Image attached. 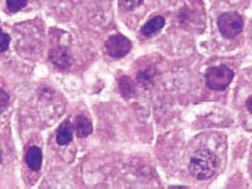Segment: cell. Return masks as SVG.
Instances as JSON below:
<instances>
[{
  "label": "cell",
  "mask_w": 252,
  "mask_h": 189,
  "mask_svg": "<svg viewBox=\"0 0 252 189\" xmlns=\"http://www.w3.org/2000/svg\"><path fill=\"white\" fill-rule=\"evenodd\" d=\"M192 176L198 180H207L217 169V156L209 150H199L192 155L189 164Z\"/></svg>",
  "instance_id": "cell-1"
},
{
  "label": "cell",
  "mask_w": 252,
  "mask_h": 189,
  "mask_svg": "<svg viewBox=\"0 0 252 189\" xmlns=\"http://www.w3.org/2000/svg\"><path fill=\"white\" fill-rule=\"evenodd\" d=\"M234 80V72L226 65L213 66L206 72V85L211 90L223 91L231 85Z\"/></svg>",
  "instance_id": "cell-2"
},
{
  "label": "cell",
  "mask_w": 252,
  "mask_h": 189,
  "mask_svg": "<svg viewBox=\"0 0 252 189\" xmlns=\"http://www.w3.org/2000/svg\"><path fill=\"white\" fill-rule=\"evenodd\" d=\"M218 27H219V30L223 37L234 39L243 30V17L238 12L222 13L218 19Z\"/></svg>",
  "instance_id": "cell-3"
},
{
  "label": "cell",
  "mask_w": 252,
  "mask_h": 189,
  "mask_svg": "<svg viewBox=\"0 0 252 189\" xmlns=\"http://www.w3.org/2000/svg\"><path fill=\"white\" fill-rule=\"evenodd\" d=\"M105 49L108 54L113 58H121L125 57L131 49L130 40L122 36V34H113L110 36L106 43H105Z\"/></svg>",
  "instance_id": "cell-4"
},
{
  "label": "cell",
  "mask_w": 252,
  "mask_h": 189,
  "mask_svg": "<svg viewBox=\"0 0 252 189\" xmlns=\"http://www.w3.org/2000/svg\"><path fill=\"white\" fill-rule=\"evenodd\" d=\"M49 58L59 69H66L70 65V54L66 48L57 47L49 52Z\"/></svg>",
  "instance_id": "cell-5"
},
{
  "label": "cell",
  "mask_w": 252,
  "mask_h": 189,
  "mask_svg": "<svg viewBox=\"0 0 252 189\" xmlns=\"http://www.w3.org/2000/svg\"><path fill=\"white\" fill-rule=\"evenodd\" d=\"M26 163L32 171H40L43 164V151L37 146H31L26 152Z\"/></svg>",
  "instance_id": "cell-6"
},
{
  "label": "cell",
  "mask_w": 252,
  "mask_h": 189,
  "mask_svg": "<svg viewBox=\"0 0 252 189\" xmlns=\"http://www.w3.org/2000/svg\"><path fill=\"white\" fill-rule=\"evenodd\" d=\"M72 139H73V126L69 119H66L57 129L56 142L59 146H66L72 142Z\"/></svg>",
  "instance_id": "cell-7"
},
{
  "label": "cell",
  "mask_w": 252,
  "mask_h": 189,
  "mask_svg": "<svg viewBox=\"0 0 252 189\" xmlns=\"http://www.w3.org/2000/svg\"><path fill=\"white\" fill-rule=\"evenodd\" d=\"M163 27H165V17H162L158 15V16L152 17V19L142 27L141 32H142V34H144L145 37H153V36L158 33Z\"/></svg>",
  "instance_id": "cell-8"
},
{
  "label": "cell",
  "mask_w": 252,
  "mask_h": 189,
  "mask_svg": "<svg viewBox=\"0 0 252 189\" xmlns=\"http://www.w3.org/2000/svg\"><path fill=\"white\" fill-rule=\"evenodd\" d=\"M74 130L78 137H87L93 131V125L85 115H78L74 122Z\"/></svg>",
  "instance_id": "cell-9"
},
{
  "label": "cell",
  "mask_w": 252,
  "mask_h": 189,
  "mask_svg": "<svg viewBox=\"0 0 252 189\" xmlns=\"http://www.w3.org/2000/svg\"><path fill=\"white\" fill-rule=\"evenodd\" d=\"M118 89L122 97L126 99L133 98L135 95V83L130 77H121L118 82Z\"/></svg>",
  "instance_id": "cell-10"
},
{
  "label": "cell",
  "mask_w": 252,
  "mask_h": 189,
  "mask_svg": "<svg viewBox=\"0 0 252 189\" xmlns=\"http://www.w3.org/2000/svg\"><path fill=\"white\" fill-rule=\"evenodd\" d=\"M156 69L153 68V66H150V68L145 69V70H141L138 73V76H137V81H138V83L142 87H152L153 82H154V77H156Z\"/></svg>",
  "instance_id": "cell-11"
},
{
  "label": "cell",
  "mask_w": 252,
  "mask_h": 189,
  "mask_svg": "<svg viewBox=\"0 0 252 189\" xmlns=\"http://www.w3.org/2000/svg\"><path fill=\"white\" fill-rule=\"evenodd\" d=\"M28 3V0H7V9L11 13H16L22 11Z\"/></svg>",
  "instance_id": "cell-12"
},
{
  "label": "cell",
  "mask_w": 252,
  "mask_h": 189,
  "mask_svg": "<svg viewBox=\"0 0 252 189\" xmlns=\"http://www.w3.org/2000/svg\"><path fill=\"white\" fill-rule=\"evenodd\" d=\"M144 3V0H118V4L125 11H133L138 8L139 5Z\"/></svg>",
  "instance_id": "cell-13"
},
{
  "label": "cell",
  "mask_w": 252,
  "mask_h": 189,
  "mask_svg": "<svg viewBox=\"0 0 252 189\" xmlns=\"http://www.w3.org/2000/svg\"><path fill=\"white\" fill-rule=\"evenodd\" d=\"M9 36L5 32L1 33V52L4 53L5 51H8V47H9Z\"/></svg>",
  "instance_id": "cell-14"
},
{
  "label": "cell",
  "mask_w": 252,
  "mask_h": 189,
  "mask_svg": "<svg viewBox=\"0 0 252 189\" xmlns=\"http://www.w3.org/2000/svg\"><path fill=\"white\" fill-rule=\"evenodd\" d=\"M7 103H8V95H7V93L4 90H1V111L4 110Z\"/></svg>",
  "instance_id": "cell-15"
},
{
  "label": "cell",
  "mask_w": 252,
  "mask_h": 189,
  "mask_svg": "<svg viewBox=\"0 0 252 189\" xmlns=\"http://www.w3.org/2000/svg\"><path fill=\"white\" fill-rule=\"evenodd\" d=\"M246 106H247L248 111H250L252 114V95H251V97H250V98L247 99V102H246Z\"/></svg>",
  "instance_id": "cell-16"
}]
</instances>
